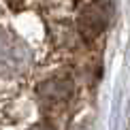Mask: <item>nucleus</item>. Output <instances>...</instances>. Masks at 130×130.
Instances as JSON below:
<instances>
[{
  "label": "nucleus",
  "instance_id": "nucleus-1",
  "mask_svg": "<svg viewBox=\"0 0 130 130\" xmlns=\"http://www.w3.org/2000/svg\"><path fill=\"white\" fill-rule=\"evenodd\" d=\"M102 26H105V13H102L100 7H90L83 13V17H81V28L88 32L90 36L98 34L102 30Z\"/></svg>",
  "mask_w": 130,
  "mask_h": 130
}]
</instances>
